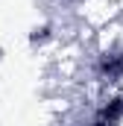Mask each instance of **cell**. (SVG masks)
Instances as JSON below:
<instances>
[{
	"label": "cell",
	"mask_w": 123,
	"mask_h": 126,
	"mask_svg": "<svg viewBox=\"0 0 123 126\" xmlns=\"http://www.w3.org/2000/svg\"><path fill=\"white\" fill-rule=\"evenodd\" d=\"M114 6H117V12H120V18H123V0H114Z\"/></svg>",
	"instance_id": "1"
}]
</instances>
